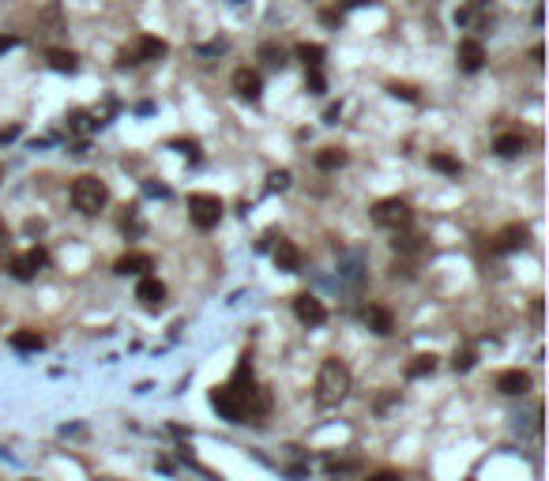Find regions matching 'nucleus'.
Listing matches in <instances>:
<instances>
[{
  "label": "nucleus",
  "mask_w": 549,
  "mask_h": 481,
  "mask_svg": "<svg viewBox=\"0 0 549 481\" xmlns=\"http://www.w3.org/2000/svg\"><path fill=\"white\" fill-rule=\"evenodd\" d=\"M350 395V369L343 361H324L320 365V376H316V398L324 406H339L343 398Z\"/></svg>",
  "instance_id": "obj_1"
},
{
  "label": "nucleus",
  "mask_w": 549,
  "mask_h": 481,
  "mask_svg": "<svg viewBox=\"0 0 549 481\" xmlns=\"http://www.w3.org/2000/svg\"><path fill=\"white\" fill-rule=\"evenodd\" d=\"M106 199H110V192L98 177H80L72 184V204H75V211H83V215H98V211L106 207Z\"/></svg>",
  "instance_id": "obj_2"
},
{
  "label": "nucleus",
  "mask_w": 549,
  "mask_h": 481,
  "mask_svg": "<svg viewBox=\"0 0 549 481\" xmlns=\"http://www.w3.org/2000/svg\"><path fill=\"white\" fill-rule=\"evenodd\" d=\"M188 215L200 230H215L222 218V199L211 192H196V196H188Z\"/></svg>",
  "instance_id": "obj_3"
},
{
  "label": "nucleus",
  "mask_w": 549,
  "mask_h": 481,
  "mask_svg": "<svg viewBox=\"0 0 549 481\" xmlns=\"http://www.w3.org/2000/svg\"><path fill=\"white\" fill-rule=\"evenodd\" d=\"M373 218L376 226H384V230H403V226H410V207H407V199H380V204L373 207Z\"/></svg>",
  "instance_id": "obj_4"
},
{
  "label": "nucleus",
  "mask_w": 549,
  "mask_h": 481,
  "mask_svg": "<svg viewBox=\"0 0 549 481\" xmlns=\"http://www.w3.org/2000/svg\"><path fill=\"white\" fill-rule=\"evenodd\" d=\"M211 406H215L226 421H241L245 413H248L245 395L238 391V387H215V391H211Z\"/></svg>",
  "instance_id": "obj_5"
},
{
  "label": "nucleus",
  "mask_w": 549,
  "mask_h": 481,
  "mask_svg": "<svg viewBox=\"0 0 549 481\" xmlns=\"http://www.w3.org/2000/svg\"><path fill=\"white\" fill-rule=\"evenodd\" d=\"M294 312H297V319H302V324H309V327H320L324 319H328V309H324V301L309 297V293L294 297Z\"/></svg>",
  "instance_id": "obj_6"
},
{
  "label": "nucleus",
  "mask_w": 549,
  "mask_h": 481,
  "mask_svg": "<svg viewBox=\"0 0 549 481\" xmlns=\"http://www.w3.org/2000/svg\"><path fill=\"white\" fill-rule=\"evenodd\" d=\"M42 267H46V252L42 248H31V252H23V256L11 260V275L27 282V278H34L38 271H42Z\"/></svg>",
  "instance_id": "obj_7"
},
{
  "label": "nucleus",
  "mask_w": 549,
  "mask_h": 481,
  "mask_svg": "<svg viewBox=\"0 0 549 481\" xmlns=\"http://www.w3.org/2000/svg\"><path fill=\"white\" fill-rule=\"evenodd\" d=\"M136 297L143 301V309H162V301H166V286L159 282V278L143 275V278H139V286H136Z\"/></svg>",
  "instance_id": "obj_8"
},
{
  "label": "nucleus",
  "mask_w": 549,
  "mask_h": 481,
  "mask_svg": "<svg viewBox=\"0 0 549 481\" xmlns=\"http://www.w3.org/2000/svg\"><path fill=\"white\" fill-rule=\"evenodd\" d=\"M233 90H238V98L256 102V98H260V90H264V83H260V75H256V72L238 68V72H233Z\"/></svg>",
  "instance_id": "obj_9"
},
{
  "label": "nucleus",
  "mask_w": 549,
  "mask_h": 481,
  "mask_svg": "<svg viewBox=\"0 0 549 481\" xmlns=\"http://www.w3.org/2000/svg\"><path fill=\"white\" fill-rule=\"evenodd\" d=\"M459 68L463 72H478L481 64H486V49H481V42H474V38H467V42H459Z\"/></svg>",
  "instance_id": "obj_10"
},
{
  "label": "nucleus",
  "mask_w": 549,
  "mask_h": 481,
  "mask_svg": "<svg viewBox=\"0 0 549 481\" xmlns=\"http://www.w3.org/2000/svg\"><path fill=\"white\" fill-rule=\"evenodd\" d=\"M113 271L117 275H147V271H154V260L147 256V252H128V256L117 260Z\"/></svg>",
  "instance_id": "obj_11"
},
{
  "label": "nucleus",
  "mask_w": 549,
  "mask_h": 481,
  "mask_svg": "<svg viewBox=\"0 0 549 481\" xmlns=\"http://www.w3.org/2000/svg\"><path fill=\"white\" fill-rule=\"evenodd\" d=\"M496 391L501 395H523V391H531V376L519 372V369H508V372L496 376Z\"/></svg>",
  "instance_id": "obj_12"
},
{
  "label": "nucleus",
  "mask_w": 549,
  "mask_h": 481,
  "mask_svg": "<svg viewBox=\"0 0 549 481\" xmlns=\"http://www.w3.org/2000/svg\"><path fill=\"white\" fill-rule=\"evenodd\" d=\"M274 263H279V271H302V248L294 240H279L274 245Z\"/></svg>",
  "instance_id": "obj_13"
},
{
  "label": "nucleus",
  "mask_w": 549,
  "mask_h": 481,
  "mask_svg": "<svg viewBox=\"0 0 549 481\" xmlns=\"http://www.w3.org/2000/svg\"><path fill=\"white\" fill-rule=\"evenodd\" d=\"M365 324H369V331H376V335H391L395 319H391V312L384 305H369V309H365Z\"/></svg>",
  "instance_id": "obj_14"
},
{
  "label": "nucleus",
  "mask_w": 549,
  "mask_h": 481,
  "mask_svg": "<svg viewBox=\"0 0 549 481\" xmlns=\"http://www.w3.org/2000/svg\"><path fill=\"white\" fill-rule=\"evenodd\" d=\"M166 53H169V46L162 42V38H139V46H136V53H132V57H136V64L139 60H159V57H166Z\"/></svg>",
  "instance_id": "obj_15"
},
{
  "label": "nucleus",
  "mask_w": 549,
  "mask_h": 481,
  "mask_svg": "<svg viewBox=\"0 0 549 481\" xmlns=\"http://www.w3.org/2000/svg\"><path fill=\"white\" fill-rule=\"evenodd\" d=\"M42 346H46V339L38 331H16L11 335V350H19V354H38Z\"/></svg>",
  "instance_id": "obj_16"
},
{
  "label": "nucleus",
  "mask_w": 549,
  "mask_h": 481,
  "mask_svg": "<svg viewBox=\"0 0 549 481\" xmlns=\"http://www.w3.org/2000/svg\"><path fill=\"white\" fill-rule=\"evenodd\" d=\"M523 240H527V230L523 226H508V230L496 237V252H516V248H523Z\"/></svg>",
  "instance_id": "obj_17"
},
{
  "label": "nucleus",
  "mask_w": 549,
  "mask_h": 481,
  "mask_svg": "<svg viewBox=\"0 0 549 481\" xmlns=\"http://www.w3.org/2000/svg\"><path fill=\"white\" fill-rule=\"evenodd\" d=\"M433 372H437V357L433 354H417V357H410V365H407V376L410 380L433 376Z\"/></svg>",
  "instance_id": "obj_18"
},
{
  "label": "nucleus",
  "mask_w": 549,
  "mask_h": 481,
  "mask_svg": "<svg viewBox=\"0 0 549 481\" xmlns=\"http://www.w3.org/2000/svg\"><path fill=\"white\" fill-rule=\"evenodd\" d=\"M49 68L72 75L75 68H80V60H75V53H68V49H49Z\"/></svg>",
  "instance_id": "obj_19"
},
{
  "label": "nucleus",
  "mask_w": 549,
  "mask_h": 481,
  "mask_svg": "<svg viewBox=\"0 0 549 481\" xmlns=\"http://www.w3.org/2000/svg\"><path fill=\"white\" fill-rule=\"evenodd\" d=\"M493 151L501 154V158H516L523 151V136H516V132H504V136H496Z\"/></svg>",
  "instance_id": "obj_20"
},
{
  "label": "nucleus",
  "mask_w": 549,
  "mask_h": 481,
  "mask_svg": "<svg viewBox=\"0 0 549 481\" xmlns=\"http://www.w3.org/2000/svg\"><path fill=\"white\" fill-rule=\"evenodd\" d=\"M297 60H305V68H320V64H324V46L302 42V46H297Z\"/></svg>",
  "instance_id": "obj_21"
},
{
  "label": "nucleus",
  "mask_w": 549,
  "mask_h": 481,
  "mask_svg": "<svg viewBox=\"0 0 549 481\" xmlns=\"http://www.w3.org/2000/svg\"><path fill=\"white\" fill-rule=\"evenodd\" d=\"M316 166L320 169H343L346 166V151H339V147H328V151L316 154Z\"/></svg>",
  "instance_id": "obj_22"
},
{
  "label": "nucleus",
  "mask_w": 549,
  "mask_h": 481,
  "mask_svg": "<svg viewBox=\"0 0 549 481\" xmlns=\"http://www.w3.org/2000/svg\"><path fill=\"white\" fill-rule=\"evenodd\" d=\"M429 166L440 169V173H448V177H459V169H463L452 154H433V158H429Z\"/></svg>",
  "instance_id": "obj_23"
},
{
  "label": "nucleus",
  "mask_w": 549,
  "mask_h": 481,
  "mask_svg": "<svg viewBox=\"0 0 549 481\" xmlns=\"http://www.w3.org/2000/svg\"><path fill=\"white\" fill-rule=\"evenodd\" d=\"M260 57H264L271 68H282V64H286V53L279 46H260Z\"/></svg>",
  "instance_id": "obj_24"
},
{
  "label": "nucleus",
  "mask_w": 549,
  "mask_h": 481,
  "mask_svg": "<svg viewBox=\"0 0 549 481\" xmlns=\"http://www.w3.org/2000/svg\"><path fill=\"white\" fill-rule=\"evenodd\" d=\"M470 365H474V350H455V357H452V369H455V372H467Z\"/></svg>",
  "instance_id": "obj_25"
},
{
  "label": "nucleus",
  "mask_w": 549,
  "mask_h": 481,
  "mask_svg": "<svg viewBox=\"0 0 549 481\" xmlns=\"http://www.w3.org/2000/svg\"><path fill=\"white\" fill-rule=\"evenodd\" d=\"M286 184H290V173H286V169H279V173H271V177H267V189H286Z\"/></svg>",
  "instance_id": "obj_26"
},
{
  "label": "nucleus",
  "mask_w": 549,
  "mask_h": 481,
  "mask_svg": "<svg viewBox=\"0 0 549 481\" xmlns=\"http://www.w3.org/2000/svg\"><path fill=\"white\" fill-rule=\"evenodd\" d=\"M305 87L312 90V95H324V75H320L316 68H312V72H309V79H305Z\"/></svg>",
  "instance_id": "obj_27"
},
{
  "label": "nucleus",
  "mask_w": 549,
  "mask_h": 481,
  "mask_svg": "<svg viewBox=\"0 0 549 481\" xmlns=\"http://www.w3.org/2000/svg\"><path fill=\"white\" fill-rule=\"evenodd\" d=\"M388 90H391L395 98H407V102H414V98H417V95H414V87H407V83H391Z\"/></svg>",
  "instance_id": "obj_28"
},
{
  "label": "nucleus",
  "mask_w": 549,
  "mask_h": 481,
  "mask_svg": "<svg viewBox=\"0 0 549 481\" xmlns=\"http://www.w3.org/2000/svg\"><path fill=\"white\" fill-rule=\"evenodd\" d=\"M395 252H417V237H395Z\"/></svg>",
  "instance_id": "obj_29"
},
{
  "label": "nucleus",
  "mask_w": 549,
  "mask_h": 481,
  "mask_svg": "<svg viewBox=\"0 0 549 481\" xmlns=\"http://www.w3.org/2000/svg\"><path fill=\"white\" fill-rule=\"evenodd\" d=\"M369 481H403L399 474H391V470H380V474H373Z\"/></svg>",
  "instance_id": "obj_30"
},
{
  "label": "nucleus",
  "mask_w": 549,
  "mask_h": 481,
  "mask_svg": "<svg viewBox=\"0 0 549 481\" xmlns=\"http://www.w3.org/2000/svg\"><path fill=\"white\" fill-rule=\"evenodd\" d=\"M19 46V38H0V53H8V49H16Z\"/></svg>",
  "instance_id": "obj_31"
},
{
  "label": "nucleus",
  "mask_w": 549,
  "mask_h": 481,
  "mask_svg": "<svg viewBox=\"0 0 549 481\" xmlns=\"http://www.w3.org/2000/svg\"><path fill=\"white\" fill-rule=\"evenodd\" d=\"M16 136H19V128H4V132H0V143H11Z\"/></svg>",
  "instance_id": "obj_32"
},
{
  "label": "nucleus",
  "mask_w": 549,
  "mask_h": 481,
  "mask_svg": "<svg viewBox=\"0 0 549 481\" xmlns=\"http://www.w3.org/2000/svg\"><path fill=\"white\" fill-rule=\"evenodd\" d=\"M542 57H545V49H542V46H534V49H531V60H534V64H542Z\"/></svg>",
  "instance_id": "obj_33"
},
{
  "label": "nucleus",
  "mask_w": 549,
  "mask_h": 481,
  "mask_svg": "<svg viewBox=\"0 0 549 481\" xmlns=\"http://www.w3.org/2000/svg\"><path fill=\"white\" fill-rule=\"evenodd\" d=\"M0 252H4V226H0Z\"/></svg>",
  "instance_id": "obj_34"
}]
</instances>
